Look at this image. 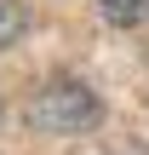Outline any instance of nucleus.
Here are the masks:
<instances>
[{"mask_svg": "<svg viewBox=\"0 0 149 155\" xmlns=\"http://www.w3.org/2000/svg\"><path fill=\"white\" fill-rule=\"evenodd\" d=\"M98 115H103V104H98L92 86H80V81H46V86L34 92V104H29L34 132H92Z\"/></svg>", "mask_w": 149, "mask_h": 155, "instance_id": "nucleus-1", "label": "nucleus"}, {"mask_svg": "<svg viewBox=\"0 0 149 155\" xmlns=\"http://www.w3.org/2000/svg\"><path fill=\"white\" fill-rule=\"evenodd\" d=\"M23 29H29V6H23V0H0V52L17 46Z\"/></svg>", "mask_w": 149, "mask_h": 155, "instance_id": "nucleus-2", "label": "nucleus"}, {"mask_svg": "<svg viewBox=\"0 0 149 155\" xmlns=\"http://www.w3.org/2000/svg\"><path fill=\"white\" fill-rule=\"evenodd\" d=\"M98 12H103L109 23L132 29V23H144V17H149V0H98Z\"/></svg>", "mask_w": 149, "mask_h": 155, "instance_id": "nucleus-3", "label": "nucleus"}]
</instances>
